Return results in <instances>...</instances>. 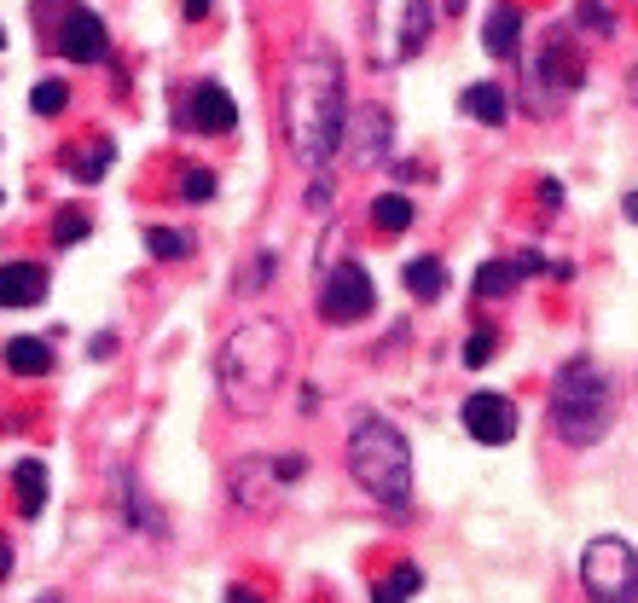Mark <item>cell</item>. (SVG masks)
Here are the masks:
<instances>
[{
    "mask_svg": "<svg viewBox=\"0 0 638 603\" xmlns=\"http://www.w3.org/2000/svg\"><path fill=\"white\" fill-rule=\"evenodd\" d=\"M284 133L308 175H319L348 140V70L337 47L308 41L284 76Z\"/></svg>",
    "mask_w": 638,
    "mask_h": 603,
    "instance_id": "cell-1",
    "label": "cell"
},
{
    "mask_svg": "<svg viewBox=\"0 0 638 603\" xmlns=\"http://www.w3.org/2000/svg\"><path fill=\"white\" fill-rule=\"evenodd\" d=\"M291 372V331L279 320H250L215 355V389L239 418H261Z\"/></svg>",
    "mask_w": 638,
    "mask_h": 603,
    "instance_id": "cell-2",
    "label": "cell"
},
{
    "mask_svg": "<svg viewBox=\"0 0 638 603\" xmlns=\"http://www.w3.org/2000/svg\"><path fill=\"white\" fill-rule=\"evenodd\" d=\"M348 476H355L360 493L378 499L395 523L412 516V447L390 418L360 412V424L348 429Z\"/></svg>",
    "mask_w": 638,
    "mask_h": 603,
    "instance_id": "cell-3",
    "label": "cell"
},
{
    "mask_svg": "<svg viewBox=\"0 0 638 603\" xmlns=\"http://www.w3.org/2000/svg\"><path fill=\"white\" fill-rule=\"evenodd\" d=\"M615 424V377L598 360H569L551 383V429L569 447H592Z\"/></svg>",
    "mask_w": 638,
    "mask_h": 603,
    "instance_id": "cell-4",
    "label": "cell"
},
{
    "mask_svg": "<svg viewBox=\"0 0 638 603\" xmlns=\"http://www.w3.org/2000/svg\"><path fill=\"white\" fill-rule=\"evenodd\" d=\"M580 586L592 603H638V551L615 534H598L580 551Z\"/></svg>",
    "mask_w": 638,
    "mask_h": 603,
    "instance_id": "cell-5",
    "label": "cell"
},
{
    "mask_svg": "<svg viewBox=\"0 0 638 603\" xmlns=\"http://www.w3.org/2000/svg\"><path fill=\"white\" fill-rule=\"evenodd\" d=\"M372 308H378V291H372V279H366V267L360 261L331 267L326 284H319V320L326 325H355Z\"/></svg>",
    "mask_w": 638,
    "mask_h": 603,
    "instance_id": "cell-6",
    "label": "cell"
},
{
    "mask_svg": "<svg viewBox=\"0 0 638 603\" xmlns=\"http://www.w3.org/2000/svg\"><path fill=\"white\" fill-rule=\"evenodd\" d=\"M459 424L470 441H482V447H506L511 435H516V400L511 395H494V389H476V395H464V407H459Z\"/></svg>",
    "mask_w": 638,
    "mask_h": 603,
    "instance_id": "cell-7",
    "label": "cell"
},
{
    "mask_svg": "<svg viewBox=\"0 0 638 603\" xmlns=\"http://www.w3.org/2000/svg\"><path fill=\"white\" fill-rule=\"evenodd\" d=\"M59 53L71 59V64H99V59L111 53L105 24H99L88 7H64V18H59Z\"/></svg>",
    "mask_w": 638,
    "mask_h": 603,
    "instance_id": "cell-8",
    "label": "cell"
},
{
    "mask_svg": "<svg viewBox=\"0 0 638 603\" xmlns=\"http://www.w3.org/2000/svg\"><path fill=\"white\" fill-rule=\"evenodd\" d=\"M355 145H348V163L355 169H372V163H383L390 157V133H395V123H390V111H378V105H366V111H355Z\"/></svg>",
    "mask_w": 638,
    "mask_h": 603,
    "instance_id": "cell-9",
    "label": "cell"
},
{
    "mask_svg": "<svg viewBox=\"0 0 638 603\" xmlns=\"http://www.w3.org/2000/svg\"><path fill=\"white\" fill-rule=\"evenodd\" d=\"M192 128L197 133H232L239 128V105H232V93L221 88V81L192 88Z\"/></svg>",
    "mask_w": 638,
    "mask_h": 603,
    "instance_id": "cell-10",
    "label": "cell"
},
{
    "mask_svg": "<svg viewBox=\"0 0 638 603\" xmlns=\"http://www.w3.org/2000/svg\"><path fill=\"white\" fill-rule=\"evenodd\" d=\"M47 296V267L41 261H7L0 267V308H36Z\"/></svg>",
    "mask_w": 638,
    "mask_h": 603,
    "instance_id": "cell-11",
    "label": "cell"
},
{
    "mask_svg": "<svg viewBox=\"0 0 638 603\" xmlns=\"http://www.w3.org/2000/svg\"><path fill=\"white\" fill-rule=\"evenodd\" d=\"M580 76H586L580 59L563 53V36H551V41H546V59L534 64V81H546V93H575Z\"/></svg>",
    "mask_w": 638,
    "mask_h": 603,
    "instance_id": "cell-12",
    "label": "cell"
},
{
    "mask_svg": "<svg viewBox=\"0 0 638 603\" xmlns=\"http://www.w3.org/2000/svg\"><path fill=\"white\" fill-rule=\"evenodd\" d=\"M516 41H523V12H516V0H499L482 24V47L494 59H516Z\"/></svg>",
    "mask_w": 638,
    "mask_h": 603,
    "instance_id": "cell-13",
    "label": "cell"
},
{
    "mask_svg": "<svg viewBox=\"0 0 638 603\" xmlns=\"http://www.w3.org/2000/svg\"><path fill=\"white\" fill-rule=\"evenodd\" d=\"M116 163V145L105 140V133H99V140H81V145H71L64 151V169H71L81 187H99V175H105Z\"/></svg>",
    "mask_w": 638,
    "mask_h": 603,
    "instance_id": "cell-14",
    "label": "cell"
},
{
    "mask_svg": "<svg viewBox=\"0 0 638 603\" xmlns=\"http://www.w3.org/2000/svg\"><path fill=\"white\" fill-rule=\"evenodd\" d=\"M0 360H7V372H18V377H47V372H53V343H41V337H7Z\"/></svg>",
    "mask_w": 638,
    "mask_h": 603,
    "instance_id": "cell-15",
    "label": "cell"
},
{
    "mask_svg": "<svg viewBox=\"0 0 638 603\" xmlns=\"http://www.w3.org/2000/svg\"><path fill=\"white\" fill-rule=\"evenodd\" d=\"M12 493H18L24 516H41V505H47V464L41 459H18V464H12Z\"/></svg>",
    "mask_w": 638,
    "mask_h": 603,
    "instance_id": "cell-16",
    "label": "cell"
},
{
    "mask_svg": "<svg viewBox=\"0 0 638 603\" xmlns=\"http://www.w3.org/2000/svg\"><path fill=\"white\" fill-rule=\"evenodd\" d=\"M464 116H476V123H488V128H499L511 116V99H506V88L499 81H476V88H464Z\"/></svg>",
    "mask_w": 638,
    "mask_h": 603,
    "instance_id": "cell-17",
    "label": "cell"
},
{
    "mask_svg": "<svg viewBox=\"0 0 638 603\" xmlns=\"http://www.w3.org/2000/svg\"><path fill=\"white\" fill-rule=\"evenodd\" d=\"M412 197H400V192H378L372 197V227L383 232V239H400V232L412 227Z\"/></svg>",
    "mask_w": 638,
    "mask_h": 603,
    "instance_id": "cell-18",
    "label": "cell"
},
{
    "mask_svg": "<svg viewBox=\"0 0 638 603\" xmlns=\"http://www.w3.org/2000/svg\"><path fill=\"white\" fill-rule=\"evenodd\" d=\"M430 29H435V12H430V0H407V18H400V47H395V59H412V53H424Z\"/></svg>",
    "mask_w": 638,
    "mask_h": 603,
    "instance_id": "cell-19",
    "label": "cell"
},
{
    "mask_svg": "<svg viewBox=\"0 0 638 603\" xmlns=\"http://www.w3.org/2000/svg\"><path fill=\"white\" fill-rule=\"evenodd\" d=\"M407 291H412L418 302H442V296H447V267L435 261V256L407 261Z\"/></svg>",
    "mask_w": 638,
    "mask_h": 603,
    "instance_id": "cell-20",
    "label": "cell"
},
{
    "mask_svg": "<svg viewBox=\"0 0 638 603\" xmlns=\"http://www.w3.org/2000/svg\"><path fill=\"white\" fill-rule=\"evenodd\" d=\"M516 279H523V267H516V261H482L476 267V296L499 302V296L516 291Z\"/></svg>",
    "mask_w": 638,
    "mask_h": 603,
    "instance_id": "cell-21",
    "label": "cell"
},
{
    "mask_svg": "<svg viewBox=\"0 0 638 603\" xmlns=\"http://www.w3.org/2000/svg\"><path fill=\"white\" fill-rule=\"evenodd\" d=\"M418 586H424V568H418V563H400L390 580H378V586H372V603H407V598L418 592Z\"/></svg>",
    "mask_w": 638,
    "mask_h": 603,
    "instance_id": "cell-22",
    "label": "cell"
},
{
    "mask_svg": "<svg viewBox=\"0 0 638 603\" xmlns=\"http://www.w3.org/2000/svg\"><path fill=\"white\" fill-rule=\"evenodd\" d=\"M261 471H267V459H244L239 471H232V493H239V505H250V511H267Z\"/></svg>",
    "mask_w": 638,
    "mask_h": 603,
    "instance_id": "cell-23",
    "label": "cell"
},
{
    "mask_svg": "<svg viewBox=\"0 0 638 603\" xmlns=\"http://www.w3.org/2000/svg\"><path fill=\"white\" fill-rule=\"evenodd\" d=\"M47 239H53V244H64V249H71V244H81V239H88V209H76V204L53 209V232H47Z\"/></svg>",
    "mask_w": 638,
    "mask_h": 603,
    "instance_id": "cell-24",
    "label": "cell"
},
{
    "mask_svg": "<svg viewBox=\"0 0 638 603\" xmlns=\"http://www.w3.org/2000/svg\"><path fill=\"white\" fill-rule=\"evenodd\" d=\"M145 249L157 261H180V256H192V239H187V232H175V227H151L145 232Z\"/></svg>",
    "mask_w": 638,
    "mask_h": 603,
    "instance_id": "cell-25",
    "label": "cell"
},
{
    "mask_svg": "<svg viewBox=\"0 0 638 603\" xmlns=\"http://www.w3.org/2000/svg\"><path fill=\"white\" fill-rule=\"evenodd\" d=\"M64 105H71V88H64L59 76H47V81L29 88V111H36V116H59Z\"/></svg>",
    "mask_w": 638,
    "mask_h": 603,
    "instance_id": "cell-26",
    "label": "cell"
},
{
    "mask_svg": "<svg viewBox=\"0 0 638 603\" xmlns=\"http://www.w3.org/2000/svg\"><path fill=\"white\" fill-rule=\"evenodd\" d=\"M273 267H279V256H273V249H267V256H256V261H250L244 273H239V291H244V296H250V291H267V279H273Z\"/></svg>",
    "mask_w": 638,
    "mask_h": 603,
    "instance_id": "cell-27",
    "label": "cell"
},
{
    "mask_svg": "<svg viewBox=\"0 0 638 603\" xmlns=\"http://www.w3.org/2000/svg\"><path fill=\"white\" fill-rule=\"evenodd\" d=\"M180 197H187V204H209V197H215V175L209 169H187V175H180Z\"/></svg>",
    "mask_w": 638,
    "mask_h": 603,
    "instance_id": "cell-28",
    "label": "cell"
},
{
    "mask_svg": "<svg viewBox=\"0 0 638 603\" xmlns=\"http://www.w3.org/2000/svg\"><path fill=\"white\" fill-rule=\"evenodd\" d=\"M494 348H499L494 331H476V337H464V365H470V372H476V365H488Z\"/></svg>",
    "mask_w": 638,
    "mask_h": 603,
    "instance_id": "cell-29",
    "label": "cell"
},
{
    "mask_svg": "<svg viewBox=\"0 0 638 603\" xmlns=\"http://www.w3.org/2000/svg\"><path fill=\"white\" fill-rule=\"evenodd\" d=\"M575 12H580V24H586V29H598V36H610V29H615V18L598 7V0H580Z\"/></svg>",
    "mask_w": 638,
    "mask_h": 603,
    "instance_id": "cell-30",
    "label": "cell"
},
{
    "mask_svg": "<svg viewBox=\"0 0 638 603\" xmlns=\"http://www.w3.org/2000/svg\"><path fill=\"white\" fill-rule=\"evenodd\" d=\"M273 464V482H296L302 471H308V459H302V452H279V459H267Z\"/></svg>",
    "mask_w": 638,
    "mask_h": 603,
    "instance_id": "cell-31",
    "label": "cell"
},
{
    "mask_svg": "<svg viewBox=\"0 0 638 603\" xmlns=\"http://www.w3.org/2000/svg\"><path fill=\"white\" fill-rule=\"evenodd\" d=\"M331 204V180H326V169L314 175V192H308V209H326Z\"/></svg>",
    "mask_w": 638,
    "mask_h": 603,
    "instance_id": "cell-32",
    "label": "cell"
},
{
    "mask_svg": "<svg viewBox=\"0 0 638 603\" xmlns=\"http://www.w3.org/2000/svg\"><path fill=\"white\" fill-rule=\"evenodd\" d=\"M540 204H546V209H558V204H563V187H558V180H551V175L540 180Z\"/></svg>",
    "mask_w": 638,
    "mask_h": 603,
    "instance_id": "cell-33",
    "label": "cell"
},
{
    "mask_svg": "<svg viewBox=\"0 0 638 603\" xmlns=\"http://www.w3.org/2000/svg\"><path fill=\"white\" fill-rule=\"evenodd\" d=\"M227 603H267L256 586H227Z\"/></svg>",
    "mask_w": 638,
    "mask_h": 603,
    "instance_id": "cell-34",
    "label": "cell"
},
{
    "mask_svg": "<svg viewBox=\"0 0 638 603\" xmlns=\"http://www.w3.org/2000/svg\"><path fill=\"white\" fill-rule=\"evenodd\" d=\"M88 355H93V360H105V355H116V337H93V343H88Z\"/></svg>",
    "mask_w": 638,
    "mask_h": 603,
    "instance_id": "cell-35",
    "label": "cell"
},
{
    "mask_svg": "<svg viewBox=\"0 0 638 603\" xmlns=\"http://www.w3.org/2000/svg\"><path fill=\"white\" fill-rule=\"evenodd\" d=\"M180 12H187V18H204V12H209V0H180Z\"/></svg>",
    "mask_w": 638,
    "mask_h": 603,
    "instance_id": "cell-36",
    "label": "cell"
},
{
    "mask_svg": "<svg viewBox=\"0 0 638 603\" xmlns=\"http://www.w3.org/2000/svg\"><path fill=\"white\" fill-rule=\"evenodd\" d=\"M0 580H12V546H0Z\"/></svg>",
    "mask_w": 638,
    "mask_h": 603,
    "instance_id": "cell-37",
    "label": "cell"
},
{
    "mask_svg": "<svg viewBox=\"0 0 638 603\" xmlns=\"http://www.w3.org/2000/svg\"><path fill=\"white\" fill-rule=\"evenodd\" d=\"M621 209H627V221H638V192H627V197H621Z\"/></svg>",
    "mask_w": 638,
    "mask_h": 603,
    "instance_id": "cell-38",
    "label": "cell"
},
{
    "mask_svg": "<svg viewBox=\"0 0 638 603\" xmlns=\"http://www.w3.org/2000/svg\"><path fill=\"white\" fill-rule=\"evenodd\" d=\"M627 93H633V105H638V64L627 70Z\"/></svg>",
    "mask_w": 638,
    "mask_h": 603,
    "instance_id": "cell-39",
    "label": "cell"
},
{
    "mask_svg": "<svg viewBox=\"0 0 638 603\" xmlns=\"http://www.w3.org/2000/svg\"><path fill=\"white\" fill-rule=\"evenodd\" d=\"M447 12H464V0H447Z\"/></svg>",
    "mask_w": 638,
    "mask_h": 603,
    "instance_id": "cell-40",
    "label": "cell"
},
{
    "mask_svg": "<svg viewBox=\"0 0 638 603\" xmlns=\"http://www.w3.org/2000/svg\"><path fill=\"white\" fill-rule=\"evenodd\" d=\"M36 603H59V598H36Z\"/></svg>",
    "mask_w": 638,
    "mask_h": 603,
    "instance_id": "cell-41",
    "label": "cell"
},
{
    "mask_svg": "<svg viewBox=\"0 0 638 603\" xmlns=\"http://www.w3.org/2000/svg\"><path fill=\"white\" fill-rule=\"evenodd\" d=\"M0 47H7V29H0Z\"/></svg>",
    "mask_w": 638,
    "mask_h": 603,
    "instance_id": "cell-42",
    "label": "cell"
}]
</instances>
